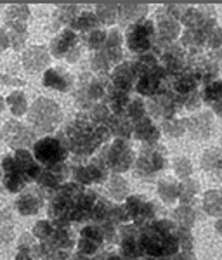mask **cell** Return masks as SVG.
Wrapping results in <instances>:
<instances>
[{"label": "cell", "mask_w": 222, "mask_h": 260, "mask_svg": "<svg viewBox=\"0 0 222 260\" xmlns=\"http://www.w3.org/2000/svg\"><path fill=\"white\" fill-rule=\"evenodd\" d=\"M110 75H92V73H82L75 80L73 94L77 101L78 108L85 110V113L90 110L94 104L103 103L106 98V90L110 87Z\"/></svg>", "instance_id": "4"}, {"label": "cell", "mask_w": 222, "mask_h": 260, "mask_svg": "<svg viewBox=\"0 0 222 260\" xmlns=\"http://www.w3.org/2000/svg\"><path fill=\"white\" fill-rule=\"evenodd\" d=\"M203 210L208 215L219 217L222 215V191L220 189H210L205 192L203 196Z\"/></svg>", "instance_id": "39"}, {"label": "cell", "mask_w": 222, "mask_h": 260, "mask_svg": "<svg viewBox=\"0 0 222 260\" xmlns=\"http://www.w3.org/2000/svg\"><path fill=\"white\" fill-rule=\"evenodd\" d=\"M125 116H127L132 123H136L137 120L148 116L146 115V101L142 98H132L131 103H129L127 111H125Z\"/></svg>", "instance_id": "45"}, {"label": "cell", "mask_w": 222, "mask_h": 260, "mask_svg": "<svg viewBox=\"0 0 222 260\" xmlns=\"http://www.w3.org/2000/svg\"><path fill=\"white\" fill-rule=\"evenodd\" d=\"M82 47H83V45H78V47H75V49L68 54V56L65 57V59L68 61V62H77L78 59H80V56H82Z\"/></svg>", "instance_id": "55"}, {"label": "cell", "mask_w": 222, "mask_h": 260, "mask_svg": "<svg viewBox=\"0 0 222 260\" xmlns=\"http://www.w3.org/2000/svg\"><path fill=\"white\" fill-rule=\"evenodd\" d=\"M106 127L115 139H131L134 123L125 115H111L106 121Z\"/></svg>", "instance_id": "31"}, {"label": "cell", "mask_w": 222, "mask_h": 260, "mask_svg": "<svg viewBox=\"0 0 222 260\" xmlns=\"http://www.w3.org/2000/svg\"><path fill=\"white\" fill-rule=\"evenodd\" d=\"M0 174H2L0 175V180H2L4 187L9 192H21L28 186L26 179L16 169L12 154H7V156L2 158V161H0Z\"/></svg>", "instance_id": "16"}, {"label": "cell", "mask_w": 222, "mask_h": 260, "mask_svg": "<svg viewBox=\"0 0 222 260\" xmlns=\"http://www.w3.org/2000/svg\"><path fill=\"white\" fill-rule=\"evenodd\" d=\"M2 137L14 151L35 144V132H31L26 125L19 123V121H7L2 130Z\"/></svg>", "instance_id": "13"}, {"label": "cell", "mask_w": 222, "mask_h": 260, "mask_svg": "<svg viewBox=\"0 0 222 260\" xmlns=\"http://www.w3.org/2000/svg\"><path fill=\"white\" fill-rule=\"evenodd\" d=\"M220 144H222V136H220Z\"/></svg>", "instance_id": "60"}, {"label": "cell", "mask_w": 222, "mask_h": 260, "mask_svg": "<svg viewBox=\"0 0 222 260\" xmlns=\"http://www.w3.org/2000/svg\"><path fill=\"white\" fill-rule=\"evenodd\" d=\"M131 99L132 98L129 92L116 89V87H113L110 83V87H108V90H106V98H104L103 103L110 108L111 115H125Z\"/></svg>", "instance_id": "29"}, {"label": "cell", "mask_w": 222, "mask_h": 260, "mask_svg": "<svg viewBox=\"0 0 222 260\" xmlns=\"http://www.w3.org/2000/svg\"><path fill=\"white\" fill-rule=\"evenodd\" d=\"M96 28H99V21H98L96 12H92V11H83V12L80 11V14H78L77 18L73 19V23L70 24V30H73L75 33L80 31L82 35L96 30Z\"/></svg>", "instance_id": "34"}, {"label": "cell", "mask_w": 222, "mask_h": 260, "mask_svg": "<svg viewBox=\"0 0 222 260\" xmlns=\"http://www.w3.org/2000/svg\"><path fill=\"white\" fill-rule=\"evenodd\" d=\"M200 192V182L195 179H184L181 180V187H179V201L181 205H187V207H195V198Z\"/></svg>", "instance_id": "37"}, {"label": "cell", "mask_w": 222, "mask_h": 260, "mask_svg": "<svg viewBox=\"0 0 222 260\" xmlns=\"http://www.w3.org/2000/svg\"><path fill=\"white\" fill-rule=\"evenodd\" d=\"M148 4L144 2H120L118 4V21L123 24H134L146 19Z\"/></svg>", "instance_id": "26"}, {"label": "cell", "mask_w": 222, "mask_h": 260, "mask_svg": "<svg viewBox=\"0 0 222 260\" xmlns=\"http://www.w3.org/2000/svg\"><path fill=\"white\" fill-rule=\"evenodd\" d=\"M9 104H11L12 113H14L16 116H21L28 111V104H26V99H24L23 92H14V94H11Z\"/></svg>", "instance_id": "48"}, {"label": "cell", "mask_w": 222, "mask_h": 260, "mask_svg": "<svg viewBox=\"0 0 222 260\" xmlns=\"http://www.w3.org/2000/svg\"><path fill=\"white\" fill-rule=\"evenodd\" d=\"M104 245L103 228L98 224H85L80 231V236L77 240L78 253H83L87 257H94L99 253L101 246Z\"/></svg>", "instance_id": "12"}, {"label": "cell", "mask_w": 222, "mask_h": 260, "mask_svg": "<svg viewBox=\"0 0 222 260\" xmlns=\"http://www.w3.org/2000/svg\"><path fill=\"white\" fill-rule=\"evenodd\" d=\"M108 191H110L111 198L115 201H125L129 198L131 186H129V182L125 180L123 175L111 174L110 179H108Z\"/></svg>", "instance_id": "35"}, {"label": "cell", "mask_w": 222, "mask_h": 260, "mask_svg": "<svg viewBox=\"0 0 222 260\" xmlns=\"http://www.w3.org/2000/svg\"><path fill=\"white\" fill-rule=\"evenodd\" d=\"M174 222L177 228L191 231V228L196 222V210L195 207H187V205H181L179 208L174 210Z\"/></svg>", "instance_id": "38"}, {"label": "cell", "mask_w": 222, "mask_h": 260, "mask_svg": "<svg viewBox=\"0 0 222 260\" xmlns=\"http://www.w3.org/2000/svg\"><path fill=\"white\" fill-rule=\"evenodd\" d=\"M49 57H51V52L47 50V47L33 45V47H28L26 52L23 54V64L30 73H39L49 64Z\"/></svg>", "instance_id": "25"}, {"label": "cell", "mask_w": 222, "mask_h": 260, "mask_svg": "<svg viewBox=\"0 0 222 260\" xmlns=\"http://www.w3.org/2000/svg\"><path fill=\"white\" fill-rule=\"evenodd\" d=\"M184 108V99L175 95L172 90L160 92L146 101V115L151 120L160 118L162 121L167 118H172L179 113V110Z\"/></svg>", "instance_id": "9"}, {"label": "cell", "mask_w": 222, "mask_h": 260, "mask_svg": "<svg viewBox=\"0 0 222 260\" xmlns=\"http://www.w3.org/2000/svg\"><path fill=\"white\" fill-rule=\"evenodd\" d=\"M75 80H77V78H75L73 75H70L65 68L45 70L44 78H42V82H44V85L47 87V89H52V90H57V92L73 90Z\"/></svg>", "instance_id": "22"}, {"label": "cell", "mask_w": 222, "mask_h": 260, "mask_svg": "<svg viewBox=\"0 0 222 260\" xmlns=\"http://www.w3.org/2000/svg\"><path fill=\"white\" fill-rule=\"evenodd\" d=\"M44 200H45V196L42 194V191L39 187L23 191L19 194V198L16 200V210L24 217L37 215V213L40 212L42 205H44Z\"/></svg>", "instance_id": "23"}, {"label": "cell", "mask_w": 222, "mask_h": 260, "mask_svg": "<svg viewBox=\"0 0 222 260\" xmlns=\"http://www.w3.org/2000/svg\"><path fill=\"white\" fill-rule=\"evenodd\" d=\"M163 7H165L167 12H169L172 18L181 21V18L184 16V12H186V9L189 6H187V4H179V2H169V4H165Z\"/></svg>", "instance_id": "52"}, {"label": "cell", "mask_w": 222, "mask_h": 260, "mask_svg": "<svg viewBox=\"0 0 222 260\" xmlns=\"http://www.w3.org/2000/svg\"><path fill=\"white\" fill-rule=\"evenodd\" d=\"M9 47V35L6 30H0V52Z\"/></svg>", "instance_id": "56"}, {"label": "cell", "mask_w": 222, "mask_h": 260, "mask_svg": "<svg viewBox=\"0 0 222 260\" xmlns=\"http://www.w3.org/2000/svg\"><path fill=\"white\" fill-rule=\"evenodd\" d=\"M202 169L212 180H222V149L208 148L202 156Z\"/></svg>", "instance_id": "30"}, {"label": "cell", "mask_w": 222, "mask_h": 260, "mask_svg": "<svg viewBox=\"0 0 222 260\" xmlns=\"http://www.w3.org/2000/svg\"><path fill=\"white\" fill-rule=\"evenodd\" d=\"M44 243H47L52 250L71 251L73 246H77V236H75V233L71 228H56V225H54L51 238Z\"/></svg>", "instance_id": "28"}, {"label": "cell", "mask_w": 222, "mask_h": 260, "mask_svg": "<svg viewBox=\"0 0 222 260\" xmlns=\"http://www.w3.org/2000/svg\"><path fill=\"white\" fill-rule=\"evenodd\" d=\"M89 116L92 120L96 121L98 125H106V121L108 118L111 116V111H110V108L106 106L104 103H98V104H94V106L90 108L89 111Z\"/></svg>", "instance_id": "46"}, {"label": "cell", "mask_w": 222, "mask_h": 260, "mask_svg": "<svg viewBox=\"0 0 222 260\" xmlns=\"http://www.w3.org/2000/svg\"><path fill=\"white\" fill-rule=\"evenodd\" d=\"M104 260H123V258H121L120 253H106Z\"/></svg>", "instance_id": "58"}, {"label": "cell", "mask_w": 222, "mask_h": 260, "mask_svg": "<svg viewBox=\"0 0 222 260\" xmlns=\"http://www.w3.org/2000/svg\"><path fill=\"white\" fill-rule=\"evenodd\" d=\"M99 156L104 160L111 174L121 175L123 172L132 169L134 160H136V151H134L129 139H115L103 146Z\"/></svg>", "instance_id": "6"}, {"label": "cell", "mask_w": 222, "mask_h": 260, "mask_svg": "<svg viewBox=\"0 0 222 260\" xmlns=\"http://www.w3.org/2000/svg\"><path fill=\"white\" fill-rule=\"evenodd\" d=\"M169 160H167V149L158 144H142L139 153L136 154L132 170L134 175L141 180H154L162 172L167 170Z\"/></svg>", "instance_id": "3"}, {"label": "cell", "mask_w": 222, "mask_h": 260, "mask_svg": "<svg viewBox=\"0 0 222 260\" xmlns=\"http://www.w3.org/2000/svg\"><path fill=\"white\" fill-rule=\"evenodd\" d=\"M162 132L169 137H181L186 134V118H177L172 116L162 121Z\"/></svg>", "instance_id": "42"}, {"label": "cell", "mask_w": 222, "mask_h": 260, "mask_svg": "<svg viewBox=\"0 0 222 260\" xmlns=\"http://www.w3.org/2000/svg\"><path fill=\"white\" fill-rule=\"evenodd\" d=\"M94 12L99 24H113L118 21V2H99Z\"/></svg>", "instance_id": "36"}, {"label": "cell", "mask_w": 222, "mask_h": 260, "mask_svg": "<svg viewBox=\"0 0 222 260\" xmlns=\"http://www.w3.org/2000/svg\"><path fill=\"white\" fill-rule=\"evenodd\" d=\"M0 82H7V83H16V85H23V80H16V78H6V75H0Z\"/></svg>", "instance_id": "57"}, {"label": "cell", "mask_w": 222, "mask_h": 260, "mask_svg": "<svg viewBox=\"0 0 222 260\" xmlns=\"http://www.w3.org/2000/svg\"><path fill=\"white\" fill-rule=\"evenodd\" d=\"M222 47V28L213 26L210 31H207V40H205V49L217 50Z\"/></svg>", "instance_id": "51"}, {"label": "cell", "mask_w": 222, "mask_h": 260, "mask_svg": "<svg viewBox=\"0 0 222 260\" xmlns=\"http://www.w3.org/2000/svg\"><path fill=\"white\" fill-rule=\"evenodd\" d=\"M31 154L42 169H51V167H57L66 163L70 156V151L66 142L57 134V136H45L42 139L35 141Z\"/></svg>", "instance_id": "5"}, {"label": "cell", "mask_w": 222, "mask_h": 260, "mask_svg": "<svg viewBox=\"0 0 222 260\" xmlns=\"http://www.w3.org/2000/svg\"><path fill=\"white\" fill-rule=\"evenodd\" d=\"M139 241L144 257L163 258L181 253L179 243V228L174 220L158 219L141 229Z\"/></svg>", "instance_id": "2"}, {"label": "cell", "mask_w": 222, "mask_h": 260, "mask_svg": "<svg viewBox=\"0 0 222 260\" xmlns=\"http://www.w3.org/2000/svg\"><path fill=\"white\" fill-rule=\"evenodd\" d=\"M202 89V82L198 80L195 73L191 70H184L177 75H170L169 78V90L174 92L179 98H187L189 94H195V92H200Z\"/></svg>", "instance_id": "15"}, {"label": "cell", "mask_w": 222, "mask_h": 260, "mask_svg": "<svg viewBox=\"0 0 222 260\" xmlns=\"http://www.w3.org/2000/svg\"><path fill=\"white\" fill-rule=\"evenodd\" d=\"M106 35L108 33L103 30V28H96V30H92L89 33H85V35H82V45L83 47H87L92 52H96V50H101L104 47V44H106Z\"/></svg>", "instance_id": "40"}, {"label": "cell", "mask_w": 222, "mask_h": 260, "mask_svg": "<svg viewBox=\"0 0 222 260\" xmlns=\"http://www.w3.org/2000/svg\"><path fill=\"white\" fill-rule=\"evenodd\" d=\"M121 45H123V35H121L118 30H111L110 33H108L104 47H108V49H121Z\"/></svg>", "instance_id": "53"}, {"label": "cell", "mask_w": 222, "mask_h": 260, "mask_svg": "<svg viewBox=\"0 0 222 260\" xmlns=\"http://www.w3.org/2000/svg\"><path fill=\"white\" fill-rule=\"evenodd\" d=\"M30 9L26 6H12L7 11V23H26Z\"/></svg>", "instance_id": "49"}, {"label": "cell", "mask_w": 222, "mask_h": 260, "mask_svg": "<svg viewBox=\"0 0 222 260\" xmlns=\"http://www.w3.org/2000/svg\"><path fill=\"white\" fill-rule=\"evenodd\" d=\"M174 172L177 174V177L184 180V179H189L191 174H193V165L191 161L187 160L186 156H181V158H175L174 160Z\"/></svg>", "instance_id": "50"}, {"label": "cell", "mask_w": 222, "mask_h": 260, "mask_svg": "<svg viewBox=\"0 0 222 260\" xmlns=\"http://www.w3.org/2000/svg\"><path fill=\"white\" fill-rule=\"evenodd\" d=\"M78 14H80V6H77V4H62V6H57L54 18L59 24H71Z\"/></svg>", "instance_id": "43"}, {"label": "cell", "mask_w": 222, "mask_h": 260, "mask_svg": "<svg viewBox=\"0 0 222 260\" xmlns=\"http://www.w3.org/2000/svg\"><path fill=\"white\" fill-rule=\"evenodd\" d=\"M125 44L131 52L137 54H146L151 52L153 45L156 42V26H154L153 19H142L139 23H134L127 28V33H125Z\"/></svg>", "instance_id": "8"}, {"label": "cell", "mask_w": 222, "mask_h": 260, "mask_svg": "<svg viewBox=\"0 0 222 260\" xmlns=\"http://www.w3.org/2000/svg\"><path fill=\"white\" fill-rule=\"evenodd\" d=\"M220 191H222V189H220Z\"/></svg>", "instance_id": "61"}, {"label": "cell", "mask_w": 222, "mask_h": 260, "mask_svg": "<svg viewBox=\"0 0 222 260\" xmlns=\"http://www.w3.org/2000/svg\"><path fill=\"white\" fill-rule=\"evenodd\" d=\"M111 208H113L111 201L103 198V196H99L98 201H96V205H94V210H92L90 224H98V225L104 224V222L108 220V217H110Z\"/></svg>", "instance_id": "41"}, {"label": "cell", "mask_w": 222, "mask_h": 260, "mask_svg": "<svg viewBox=\"0 0 222 260\" xmlns=\"http://www.w3.org/2000/svg\"><path fill=\"white\" fill-rule=\"evenodd\" d=\"M52 231H54V224L51 220H49V219L47 220H40V222H37L35 228H33V236H35L40 243H44V241H47L49 238H51Z\"/></svg>", "instance_id": "47"}, {"label": "cell", "mask_w": 222, "mask_h": 260, "mask_svg": "<svg viewBox=\"0 0 222 260\" xmlns=\"http://www.w3.org/2000/svg\"><path fill=\"white\" fill-rule=\"evenodd\" d=\"M200 94H202V101L210 108L213 115L222 116V80L220 78L203 85Z\"/></svg>", "instance_id": "27"}, {"label": "cell", "mask_w": 222, "mask_h": 260, "mask_svg": "<svg viewBox=\"0 0 222 260\" xmlns=\"http://www.w3.org/2000/svg\"><path fill=\"white\" fill-rule=\"evenodd\" d=\"M110 80L113 87L131 94L134 90V87H136V80H137V75H136V70H134L132 61H123L121 64L115 66L110 73Z\"/></svg>", "instance_id": "20"}, {"label": "cell", "mask_w": 222, "mask_h": 260, "mask_svg": "<svg viewBox=\"0 0 222 260\" xmlns=\"http://www.w3.org/2000/svg\"><path fill=\"white\" fill-rule=\"evenodd\" d=\"M125 210H127L129 217H131V222L134 225H137L139 229L149 225L151 222L158 220V207L149 201L146 196L142 194H132L125 200L123 203Z\"/></svg>", "instance_id": "10"}, {"label": "cell", "mask_w": 222, "mask_h": 260, "mask_svg": "<svg viewBox=\"0 0 222 260\" xmlns=\"http://www.w3.org/2000/svg\"><path fill=\"white\" fill-rule=\"evenodd\" d=\"M202 94L200 92H195V94H189L187 98H184V108L189 111H196L200 106H202Z\"/></svg>", "instance_id": "54"}, {"label": "cell", "mask_w": 222, "mask_h": 260, "mask_svg": "<svg viewBox=\"0 0 222 260\" xmlns=\"http://www.w3.org/2000/svg\"><path fill=\"white\" fill-rule=\"evenodd\" d=\"M160 64L169 75H177L187 68V52L184 50L181 42H174L162 52Z\"/></svg>", "instance_id": "14"}, {"label": "cell", "mask_w": 222, "mask_h": 260, "mask_svg": "<svg viewBox=\"0 0 222 260\" xmlns=\"http://www.w3.org/2000/svg\"><path fill=\"white\" fill-rule=\"evenodd\" d=\"M215 229H217V233H220L222 234V219L217 220V224H215Z\"/></svg>", "instance_id": "59"}, {"label": "cell", "mask_w": 222, "mask_h": 260, "mask_svg": "<svg viewBox=\"0 0 222 260\" xmlns=\"http://www.w3.org/2000/svg\"><path fill=\"white\" fill-rule=\"evenodd\" d=\"M132 137L142 142V144H158L162 137V130L154 123V120H151L149 116H144V118L137 120L134 123Z\"/></svg>", "instance_id": "24"}, {"label": "cell", "mask_w": 222, "mask_h": 260, "mask_svg": "<svg viewBox=\"0 0 222 260\" xmlns=\"http://www.w3.org/2000/svg\"><path fill=\"white\" fill-rule=\"evenodd\" d=\"M154 26H156V37L167 42H175L177 37L181 35V23L177 19H174L167 12L165 7H160L156 11V18H154Z\"/></svg>", "instance_id": "19"}, {"label": "cell", "mask_w": 222, "mask_h": 260, "mask_svg": "<svg viewBox=\"0 0 222 260\" xmlns=\"http://www.w3.org/2000/svg\"><path fill=\"white\" fill-rule=\"evenodd\" d=\"M205 40H207V35L202 30H189V28H186L181 35V45L187 54L202 52L205 49Z\"/></svg>", "instance_id": "32"}, {"label": "cell", "mask_w": 222, "mask_h": 260, "mask_svg": "<svg viewBox=\"0 0 222 260\" xmlns=\"http://www.w3.org/2000/svg\"><path fill=\"white\" fill-rule=\"evenodd\" d=\"M179 187H181V182H177L172 177H163L158 180V196L163 203L172 205L179 201Z\"/></svg>", "instance_id": "33"}, {"label": "cell", "mask_w": 222, "mask_h": 260, "mask_svg": "<svg viewBox=\"0 0 222 260\" xmlns=\"http://www.w3.org/2000/svg\"><path fill=\"white\" fill-rule=\"evenodd\" d=\"M61 139L66 142L68 151L75 158L87 160L111 139L106 125H98L89 113H78L61 130Z\"/></svg>", "instance_id": "1"}, {"label": "cell", "mask_w": 222, "mask_h": 260, "mask_svg": "<svg viewBox=\"0 0 222 260\" xmlns=\"http://www.w3.org/2000/svg\"><path fill=\"white\" fill-rule=\"evenodd\" d=\"M28 118L37 132H52L62 118V111L56 101L39 98L28 110Z\"/></svg>", "instance_id": "7"}, {"label": "cell", "mask_w": 222, "mask_h": 260, "mask_svg": "<svg viewBox=\"0 0 222 260\" xmlns=\"http://www.w3.org/2000/svg\"><path fill=\"white\" fill-rule=\"evenodd\" d=\"M141 229L137 225L123 224L118 228V243H120V251L123 260H142L144 258V251H142L141 241H139Z\"/></svg>", "instance_id": "11"}, {"label": "cell", "mask_w": 222, "mask_h": 260, "mask_svg": "<svg viewBox=\"0 0 222 260\" xmlns=\"http://www.w3.org/2000/svg\"><path fill=\"white\" fill-rule=\"evenodd\" d=\"M213 130V113L203 111L186 118V132L191 136V139L205 141L212 136Z\"/></svg>", "instance_id": "17"}, {"label": "cell", "mask_w": 222, "mask_h": 260, "mask_svg": "<svg viewBox=\"0 0 222 260\" xmlns=\"http://www.w3.org/2000/svg\"><path fill=\"white\" fill-rule=\"evenodd\" d=\"M90 68L96 75H110L111 73V62L106 57L104 50H96L90 56Z\"/></svg>", "instance_id": "44"}, {"label": "cell", "mask_w": 222, "mask_h": 260, "mask_svg": "<svg viewBox=\"0 0 222 260\" xmlns=\"http://www.w3.org/2000/svg\"><path fill=\"white\" fill-rule=\"evenodd\" d=\"M12 160H14L16 169L19 170V174L26 179V182H37L39 179L42 167L37 163V160L33 158V154L26 149H18L12 154Z\"/></svg>", "instance_id": "21"}, {"label": "cell", "mask_w": 222, "mask_h": 260, "mask_svg": "<svg viewBox=\"0 0 222 260\" xmlns=\"http://www.w3.org/2000/svg\"><path fill=\"white\" fill-rule=\"evenodd\" d=\"M82 45L80 42V35H77L73 30L70 28H65L59 33H56V37L51 40V47H49V52L52 54L57 59H65L66 56L73 50L75 47Z\"/></svg>", "instance_id": "18"}]
</instances>
